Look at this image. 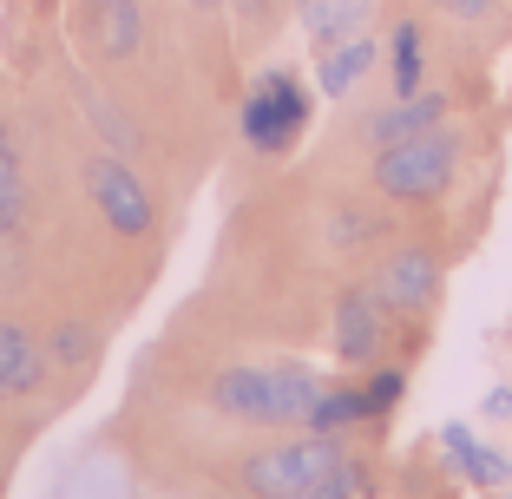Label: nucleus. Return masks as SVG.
<instances>
[{
	"label": "nucleus",
	"mask_w": 512,
	"mask_h": 499,
	"mask_svg": "<svg viewBox=\"0 0 512 499\" xmlns=\"http://www.w3.org/2000/svg\"><path fill=\"white\" fill-rule=\"evenodd\" d=\"M453 158H460V145L440 125L401 138V145H381L375 152V191L394 197V204H427V197H440L453 184Z\"/></svg>",
	"instance_id": "f03ea898"
},
{
	"label": "nucleus",
	"mask_w": 512,
	"mask_h": 499,
	"mask_svg": "<svg viewBox=\"0 0 512 499\" xmlns=\"http://www.w3.org/2000/svg\"><path fill=\"white\" fill-rule=\"evenodd\" d=\"M506 480H512V460H506Z\"/></svg>",
	"instance_id": "b1692460"
},
{
	"label": "nucleus",
	"mask_w": 512,
	"mask_h": 499,
	"mask_svg": "<svg viewBox=\"0 0 512 499\" xmlns=\"http://www.w3.org/2000/svg\"><path fill=\"white\" fill-rule=\"evenodd\" d=\"M440 447H447V460H453L460 473H467V480L480 486V493H486V486H499V480H506V460H499L493 447H480V440H473V427L447 421V427H440Z\"/></svg>",
	"instance_id": "f8f14e48"
},
{
	"label": "nucleus",
	"mask_w": 512,
	"mask_h": 499,
	"mask_svg": "<svg viewBox=\"0 0 512 499\" xmlns=\"http://www.w3.org/2000/svg\"><path fill=\"white\" fill-rule=\"evenodd\" d=\"M381 237V217L368 211H335V250H355V243H375Z\"/></svg>",
	"instance_id": "aec40b11"
},
{
	"label": "nucleus",
	"mask_w": 512,
	"mask_h": 499,
	"mask_svg": "<svg viewBox=\"0 0 512 499\" xmlns=\"http://www.w3.org/2000/svg\"><path fill=\"white\" fill-rule=\"evenodd\" d=\"M434 7H447V14H460V20H480V14H493V0H434Z\"/></svg>",
	"instance_id": "412c9836"
},
{
	"label": "nucleus",
	"mask_w": 512,
	"mask_h": 499,
	"mask_svg": "<svg viewBox=\"0 0 512 499\" xmlns=\"http://www.w3.org/2000/svg\"><path fill=\"white\" fill-rule=\"evenodd\" d=\"M46 342L27 329V322L0 316V401H33L46 388Z\"/></svg>",
	"instance_id": "0eeeda50"
},
{
	"label": "nucleus",
	"mask_w": 512,
	"mask_h": 499,
	"mask_svg": "<svg viewBox=\"0 0 512 499\" xmlns=\"http://www.w3.org/2000/svg\"><path fill=\"white\" fill-rule=\"evenodd\" d=\"M27 224V178H20V152H14V132L0 119V243L20 237Z\"/></svg>",
	"instance_id": "ddd939ff"
},
{
	"label": "nucleus",
	"mask_w": 512,
	"mask_h": 499,
	"mask_svg": "<svg viewBox=\"0 0 512 499\" xmlns=\"http://www.w3.org/2000/svg\"><path fill=\"white\" fill-rule=\"evenodd\" d=\"M388 79H394V99L421 92V79H427V40H421V27H414V20H401V27H394V40H388Z\"/></svg>",
	"instance_id": "4468645a"
},
{
	"label": "nucleus",
	"mask_w": 512,
	"mask_h": 499,
	"mask_svg": "<svg viewBox=\"0 0 512 499\" xmlns=\"http://www.w3.org/2000/svg\"><path fill=\"white\" fill-rule=\"evenodd\" d=\"M368 73H375V40H368V33H355V40H342V46H329V53H322L316 92H322V99H348V92L362 86Z\"/></svg>",
	"instance_id": "9b49d317"
},
{
	"label": "nucleus",
	"mask_w": 512,
	"mask_h": 499,
	"mask_svg": "<svg viewBox=\"0 0 512 499\" xmlns=\"http://www.w3.org/2000/svg\"><path fill=\"white\" fill-rule=\"evenodd\" d=\"M368 493V473L355 467V460H335L329 473H316L309 486H296V493H283V499H362Z\"/></svg>",
	"instance_id": "a211bd4d"
},
{
	"label": "nucleus",
	"mask_w": 512,
	"mask_h": 499,
	"mask_svg": "<svg viewBox=\"0 0 512 499\" xmlns=\"http://www.w3.org/2000/svg\"><path fill=\"white\" fill-rule=\"evenodd\" d=\"M335 460H342V434H316V427H302V440L256 447V454L237 467V486L250 499H283V493H296V486H309L316 473H329Z\"/></svg>",
	"instance_id": "20e7f679"
},
{
	"label": "nucleus",
	"mask_w": 512,
	"mask_h": 499,
	"mask_svg": "<svg viewBox=\"0 0 512 499\" xmlns=\"http://www.w3.org/2000/svg\"><path fill=\"white\" fill-rule=\"evenodd\" d=\"M138 40H145L138 0H99V46H106V60H132Z\"/></svg>",
	"instance_id": "2eb2a0df"
},
{
	"label": "nucleus",
	"mask_w": 512,
	"mask_h": 499,
	"mask_svg": "<svg viewBox=\"0 0 512 499\" xmlns=\"http://www.w3.org/2000/svg\"><path fill=\"white\" fill-rule=\"evenodd\" d=\"M401 388H407L401 368H375V375L362 381V408H368V421H375V414H388L394 401H401Z\"/></svg>",
	"instance_id": "6ab92c4d"
},
{
	"label": "nucleus",
	"mask_w": 512,
	"mask_h": 499,
	"mask_svg": "<svg viewBox=\"0 0 512 499\" xmlns=\"http://www.w3.org/2000/svg\"><path fill=\"white\" fill-rule=\"evenodd\" d=\"M197 7H217V0H197Z\"/></svg>",
	"instance_id": "5701e85b"
},
{
	"label": "nucleus",
	"mask_w": 512,
	"mask_h": 499,
	"mask_svg": "<svg viewBox=\"0 0 512 499\" xmlns=\"http://www.w3.org/2000/svg\"><path fill=\"white\" fill-rule=\"evenodd\" d=\"M381 296V309H394V316H414V309H434L440 303V257L434 250H414V243H401V250H388L375 270V283H368Z\"/></svg>",
	"instance_id": "423d86ee"
},
{
	"label": "nucleus",
	"mask_w": 512,
	"mask_h": 499,
	"mask_svg": "<svg viewBox=\"0 0 512 499\" xmlns=\"http://www.w3.org/2000/svg\"><path fill=\"white\" fill-rule=\"evenodd\" d=\"M335 355L342 362H375L381 355V296L375 289H342L335 296Z\"/></svg>",
	"instance_id": "6e6552de"
},
{
	"label": "nucleus",
	"mask_w": 512,
	"mask_h": 499,
	"mask_svg": "<svg viewBox=\"0 0 512 499\" xmlns=\"http://www.w3.org/2000/svg\"><path fill=\"white\" fill-rule=\"evenodd\" d=\"M92 355H99V329H92V322H60V329L46 335V362H60V368H86Z\"/></svg>",
	"instance_id": "f3484780"
},
{
	"label": "nucleus",
	"mask_w": 512,
	"mask_h": 499,
	"mask_svg": "<svg viewBox=\"0 0 512 499\" xmlns=\"http://www.w3.org/2000/svg\"><path fill=\"white\" fill-rule=\"evenodd\" d=\"M447 119V99H440V92H407V99H394L388 112H375V119H368V145H401V138H414V132H434V125Z\"/></svg>",
	"instance_id": "9d476101"
},
{
	"label": "nucleus",
	"mask_w": 512,
	"mask_h": 499,
	"mask_svg": "<svg viewBox=\"0 0 512 499\" xmlns=\"http://www.w3.org/2000/svg\"><path fill=\"white\" fill-rule=\"evenodd\" d=\"M309 119H316V92L302 86L289 66H270L250 86V99H243V138L256 152H289L309 132Z\"/></svg>",
	"instance_id": "7ed1b4c3"
},
{
	"label": "nucleus",
	"mask_w": 512,
	"mask_h": 499,
	"mask_svg": "<svg viewBox=\"0 0 512 499\" xmlns=\"http://www.w3.org/2000/svg\"><path fill=\"white\" fill-rule=\"evenodd\" d=\"M486 421H512V388H493V394H486Z\"/></svg>",
	"instance_id": "4be33fe9"
},
{
	"label": "nucleus",
	"mask_w": 512,
	"mask_h": 499,
	"mask_svg": "<svg viewBox=\"0 0 512 499\" xmlns=\"http://www.w3.org/2000/svg\"><path fill=\"white\" fill-rule=\"evenodd\" d=\"M86 191H92V204H99V217H106L112 237H125V243L151 237V224H158V197H151V184L132 171L125 152H92Z\"/></svg>",
	"instance_id": "39448f33"
},
{
	"label": "nucleus",
	"mask_w": 512,
	"mask_h": 499,
	"mask_svg": "<svg viewBox=\"0 0 512 499\" xmlns=\"http://www.w3.org/2000/svg\"><path fill=\"white\" fill-rule=\"evenodd\" d=\"M368 14H375V0H296V27L316 53L368 33Z\"/></svg>",
	"instance_id": "1a4fd4ad"
},
{
	"label": "nucleus",
	"mask_w": 512,
	"mask_h": 499,
	"mask_svg": "<svg viewBox=\"0 0 512 499\" xmlns=\"http://www.w3.org/2000/svg\"><path fill=\"white\" fill-rule=\"evenodd\" d=\"M322 375L302 362H243L211 381V408L243 427H309Z\"/></svg>",
	"instance_id": "f257e3e1"
},
{
	"label": "nucleus",
	"mask_w": 512,
	"mask_h": 499,
	"mask_svg": "<svg viewBox=\"0 0 512 499\" xmlns=\"http://www.w3.org/2000/svg\"><path fill=\"white\" fill-rule=\"evenodd\" d=\"M355 421H368L362 388H322L316 408H309V427H316V434H342V427H355Z\"/></svg>",
	"instance_id": "dca6fc26"
}]
</instances>
